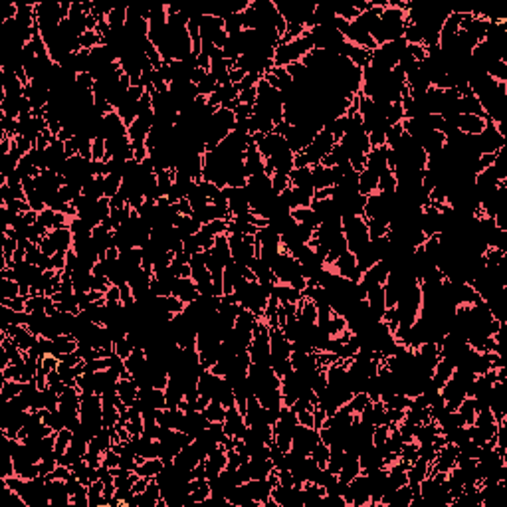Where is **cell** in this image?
I'll use <instances>...</instances> for the list:
<instances>
[{
  "label": "cell",
  "instance_id": "d590c367",
  "mask_svg": "<svg viewBox=\"0 0 507 507\" xmlns=\"http://www.w3.org/2000/svg\"><path fill=\"white\" fill-rule=\"evenodd\" d=\"M40 250H42V254H48V256H54V254L58 252V246H56V242L52 240L50 232H48V236H44V238H42V242H40Z\"/></svg>",
  "mask_w": 507,
  "mask_h": 507
},
{
  "label": "cell",
  "instance_id": "9c48e42d",
  "mask_svg": "<svg viewBox=\"0 0 507 507\" xmlns=\"http://www.w3.org/2000/svg\"><path fill=\"white\" fill-rule=\"evenodd\" d=\"M155 175H157L158 196H168V192H171L173 185H175V181H173V177H171L168 168H158V171H155Z\"/></svg>",
  "mask_w": 507,
  "mask_h": 507
},
{
  "label": "cell",
  "instance_id": "ab89813d",
  "mask_svg": "<svg viewBox=\"0 0 507 507\" xmlns=\"http://www.w3.org/2000/svg\"><path fill=\"white\" fill-rule=\"evenodd\" d=\"M305 166H309V157L303 151L295 153L293 155V168H305Z\"/></svg>",
  "mask_w": 507,
  "mask_h": 507
},
{
  "label": "cell",
  "instance_id": "30bf717a",
  "mask_svg": "<svg viewBox=\"0 0 507 507\" xmlns=\"http://www.w3.org/2000/svg\"><path fill=\"white\" fill-rule=\"evenodd\" d=\"M204 416H206V420L208 422H224V418H226V408L222 406L220 400H210V404L206 406V410L202 412Z\"/></svg>",
  "mask_w": 507,
  "mask_h": 507
},
{
  "label": "cell",
  "instance_id": "2e32d148",
  "mask_svg": "<svg viewBox=\"0 0 507 507\" xmlns=\"http://www.w3.org/2000/svg\"><path fill=\"white\" fill-rule=\"evenodd\" d=\"M220 86L216 83V79H214V75L208 71L206 73V77L196 86V90H198V95H202V97H208V95H212L216 90H218Z\"/></svg>",
  "mask_w": 507,
  "mask_h": 507
},
{
  "label": "cell",
  "instance_id": "6da1fadb",
  "mask_svg": "<svg viewBox=\"0 0 507 507\" xmlns=\"http://www.w3.org/2000/svg\"><path fill=\"white\" fill-rule=\"evenodd\" d=\"M458 131L464 133V135H481L483 129H485V115L479 117V115H460L458 117Z\"/></svg>",
  "mask_w": 507,
  "mask_h": 507
},
{
  "label": "cell",
  "instance_id": "f35d334b",
  "mask_svg": "<svg viewBox=\"0 0 507 507\" xmlns=\"http://www.w3.org/2000/svg\"><path fill=\"white\" fill-rule=\"evenodd\" d=\"M175 206H177V212H179L181 216H192V206H190L189 198H181Z\"/></svg>",
  "mask_w": 507,
  "mask_h": 507
},
{
  "label": "cell",
  "instance_id": "7402d4cb",
  "mask_svg": "<svg viewBox=\"0 0 507 507\" xmlns=\"http://www.w3.org/2000/svg\"><path fill=\"white\" fill-rule=\"evenodd\" d=\"M369 402H371V398H369L367 392H357V394H353V398L349 400V406H351L353 414H359Z\"/></svg>",
  "mask_w": 507,
  "mask_h": 507
},
{
  "label": "cell",
  "instance_id": "52a82bcc",
  "mask_svg": "<svg viewBox=\"0 0 507 507\" xmlns=\"http://www.w3.org/2000/svg\"><path fill=\"white\" fill-rule=\"evenodd\" d=\"M428 470H430V462H426V460H422V458H418L414 464H412L410 468L406 470V475H408V481H416V483H420L426 475H428Z\"/></svg>",
  "mask_w": 507,
  "mask_h": 507
},
{
  "label": "cell",
  "instance_id": "44dd1931",
  "mask_svg": "<svg viewBox=\"0 0 507 507\" xmlns=\"http://www.w3.org/2000/svg\"><path fill=\"white\" fill-rule=\"evenodd\" d=\"M388 434H390V424H380V426H375L373 430V446H384L386 440H388Z\"/></svg>",
  "mask_w": 507,
  "mask_h": 507
},
{
  "label": "cell",
  "instance_id": "f6af8a7d",
  "mask_svg": "<svg viewBox=\"0 0 507 507\" xmlns=\"http://www.w3.org/2000/svg\"><path fill=\"white\" fill-rule=\"evenodd\" d=\"M210 396H206V394H200L198 398H196V402H194V408H196V412H204L206 410V406L210 404Z\"/></svg>",
  "mask_w": 507,
  "mask_h": 507
},
{
  "label": "cell",
  "instance_id": "5b68a950",
  "mask_svg": "<svg viewBox=\"0 0 507 507\" xmlns=\"http://www.w3.org/2000/svg\"><path fill=\"white\" fill-rule=\"evenodd\" d=\"M50 236H52V240L56 242V246H58V252H67V250H71V246H73V234H71V230L65 226V228H60V230H50Z\"/></svg>",
  "mask_w": 507,
  "mask_h": 507
},
{
  "label": "cell",
  "instance_id": "d6a6232c",
  "mask_svg": "<svg viewBox=\"0 0 507 507\" xmlns=\"http://www.w3.org/2000/svg\"><path fill=\"white\" fill-rule=\"evenodd\" d=\"M40 256H42V250H40V246L38 244H34L30 242L28 246H26V262L32 264V266H38V260H40Z\"/></svg>",
  "mask_w": 507,
  "mask_h": 507
},
{
  "label": "cell",
  "instance_id": "7bdbcfd3",
  "mask_svg": "<svg viewBox=\"0 0 507 507\" xmlns=\"http://www.w3.org/2000/svg\"><path fill=\"white\" fill-rule=\"evenodd\" d=\"M65 254L67 252H56L54 256H52L54 270H65Z\"/></svg>",
  "mask_w": 507,
  "mask_h": 507
},
{
  "label": "cell",
  "instance_id": "3957f363",
  "mask_svg": "<svg viewBox=\"0 0 507 507\" xmlns=\"http://www.w3.org/2000/svg\"><path fill=\"white\" fill-rule=\"evenodd\" d=\"M377 190H379V177L375 173H371L369 168L361 171L359 173V194L369 196L371 192H377Z\"/></svg>",
  "mask_w": 507,
  "mask_h": 507
},
{
  "label": "cell",
  "instance_id": "8d00e7d4",
  "mask_svg": "<svg viewBox=\"0 0 507 507\" xmlns=\"http://www.w3.org/2000/svg\"><path fill=\"white\" fill-rule=\"evenodd\" d=\"M297 422L303 424V426H307V428H313V408L297 412Z\"/></svg>",
  "mask_w": 507,
  "mask_h": 507
},
{
  "label": "cell",
  "instance_id": "1f68e13d",
  "mask_svg": "<svg viewBox=\"0 0 507 507\" xmlns=\"http://www.w3.org/2000/svg\"><path fill=\"white\" fill-rule=\"evenodd\" d=\"M234 115H236V121H248L254 115V107L246 103H238V107L234 109Z\"/></svg>",
  "mask_w": 507,
  "mask_h": 507
},
{
  "label": "cell",
  "instance_id": "7a4b0ae2",
  "mask_svg": "<svg viewBox=\"0 0 507 507\" xmlns=\"http://www.w3.org/2000/svg\"><path fill=\"white\" fill-rule=\"evenodd\" d=\"M117 394L121 396V400L125 402L127 406H133V404H135L137 394H139V386H137V382L133 380V377L117 380Z\"/></svg>",
  "mask_w": 507,
  "mask_h": 507
},
{
  "label": "cell",
  "instance_id": "83f0119b",
  "mask_svg": "<svg viewBox=\"0 0 507 507\" xmlns=\"http://www.w3.org/2000/svg\"><path fill=\"white\" fill-rule=\"evenodd\" d=\"M406 50H408V54H410L416 62H424V60L428 58V52H426V46H424V44H408Z\"/></svg>",
  "mask_w": 507,
  "mask_h": 507
},
{
  "label": "cell",
  "instance_id": "ee69618b",
  "mask_svg": "<svg viewBox=\"0 0 507 507\" xmlns=\"http://www.w3.org/2000/svg\"><path fill=\"white\" fill-rule=\"evenodd\" d=\"M149 479H151V477H139V479L133 483V487H131L133 493H143V491L147 489V485H149Z\"/></svg>",
  "mask_w": 507,
  "mask_h": 507
},
{
  "label": "cell",
  "instance_id": "74e56055",
  "mask_svg": "<svg viewBox=\"0 0 507 507\" xmlns=\"http://www.w3.org/2000/svg\"><path fill=\"white\" fill-rule=\"evenodd\" d=\"M278 477H280V483L284 485L285 489H291L293 487V474L284 468V470H278Z\"/></svg>",
  "mask_w": 507,
  "mask_h": 507
},
{
  "label": "cell",
  "instance_id": "4316f807",
  "mask_svg": "<svg viewBox=\"0 0 507 507\" xmlns=\"http://www.w3.org/2000/svg\"><path fill=\"white\" fill-rule=\"evenodd\" d=\"M94 86H95V79L90 71L77 73V77H75V88H79V90H94Z\"/></svg>",
  "mask_w": 507,
  "mask_h": 507
},
{
  "label": "cell",
  "instance_id": "8992f818",
  "mask_svg": "<svg viewBox=\"0 0 507 507\" xmlns=\"http://www.w3.org/2000/svg\"><path fill=\"white\" fill-rule=\"evenodd\" d=\"M162 468H164V464L160 458H151V460H145L143 464H139L135 468V474H139L141 477H155L162 472Z\"/></svg>",
  "mask_w": 507,
  "mask_h": 507
},
{
  "label": "cell",
  "instance_id": "cb8c5ba5",
  "mask_svg": "<svg viewBox=\"0 0 507 507\" xmlns=\"http://www.w3.org/2000/svg\"><path fill=\"white\" fill-rule=\"evenodd\" d=\"M113 347H115V353H117V355H119V357H121L123 361H125L127 357H129V355L133 353V349H135L129 337H121V339H117V341L113 343Z\"/></svg>",
  "mask_w": 507,
  "mask_h": 507
},
{
  "label": "cell",
  "instance_id": "9a60e30c",
  "mask_svg": "<svg viewBox=\"0 0 507 507\" xmlns=\"http://www.w3.org/2000/svg\"><path fill=\"white\" fill-rule=\"evenodd\" d=\"M396 177L392 175V171H384L382 175H379V192H386V194H392L396 192Z\"/></svg>",
  "mask_w": 507,
  "mask_h": 507
},
{
  "label": "cell",
  "instance_id": "60d3db41",
  "mask_svg": "<svg viewBox=\"0 0 507 507\" xmlns=\"http://www.w3.org/2000/svg\"><path fill=\"white\" fill-rule=\"evenodd\" d=\"M105 301H121V287L119 285H111L105 291Z\"/></svg>",
  "mask_w": 507,
  "mask_h": 507
},
{
  "label": "cell",
  "instance_id": "d4e9b609",
  "mask_svg": "<svg viewBox=\"0 0 507 507\" xmlns=\"http://www.w3.org/2000/svg\"><path fill=\"white\" fill-rule=\"evenodd\" d=\"M402 38L406 40V44H422V32L416 24H406Z\"/></svg>",
  "mask_w": 507,
  "mask_h": 507
},
{
  "label": "cell",
  "instance_id": "b9f144b4",
  "mask_svg": "<svg viewBox=\"0 0 507 507\" xmlns=\"http://www.w3.org/2000/svg\"><path fill=\"white\" fill-rule=\"evenodd\" d=\"M244 77H246V71L240 69V67H234V69L230 71V83H232V86H238Z\"/></svg>",
  "mask_w": 507,
  "mask_h": 507
},
{
  "label": "cell",
  "instance_id": "5bb4252c",
  "mask_svg": "<svg viewBox=\"0 0 507 507\" xmlns=\"http://www.w3.org/2000/svg\"><path fill=\"white\" fill-rule=\"evenodd\" d=\"M20 295V285L16 280H6V278H0V297L4 299H14Z\"/></svg>",
  "mask_w": 507,
  "mask_h": 507
},
{
  "label": "cell",
  "instance_id": "277c9868",
  "mask_svg": "<svg viewBox=\"0 0 507 507\" xmlns=\"http://www.w3.org/2000/svg\"><path fill=\"white\" fill-rule=\"evenodd\" d=\"M151 127H153L151 121H145V119L137 117V119L131 123V127L127 129V137L131 139V143H133V141H145L147 135H149V131H151Z\"/></svg>",
  "mask_w": 507,
  "mask_h": 507
},
{
  "label": "cell",
  "instance_id": "484cf974",
  "mask_svg": "<svg viewBox=\"0 0 507 507\" xmlns=\"http://www.w3.org/2000/svg\"><path fill=\"white\" fill-rule=\"evenodd\" d=\"M44 404L48 410H58V406H60V394L54 392L50 386L44 390Z\"/></svg>",
  "mask_w": 507,
  "mask_h": 507
},
{
  "label": "cell",
  "instance_id": "e0dca14e",
  "mask_svg": "<svg viewBox=\"0 0 507 507\" xmlns=\"http://www.w3.org/2000/svg\"><path fill=\"white\" fill-rule=\"evenodd\" d=\"M147 402H149L153 408H158V410L166 408V396H164V390H162V388H151Z\"/></svg>",
  "mask_w": 507,
  "mask_h": 507
},
{
  "label": "cell",
  "instance_id": "836d02e7",
  "mask_svg": "<svg viewBox=\"0 0 507 507\" xmlns=\"http://www.w3.org/2000/svg\"><path fill=\"white\" fill-rule=\"evenodd\" d=\"M238 101L240 103H246V105H256V101H258V90L256 88H250V90H244V92H240L238 94Z\"/></svg>",
  "mask_w": 507,
  "mask_h": 507
},
{
  "label": "cell",
  "instance_id": "ffe728a7",
  "mask_svg": "<svg viewBox=\"0 0 507 507\" xmlns=\"http://www.w3.org/2000/svg\"><path fill=\"white\" fill-rule=\"evenodd\" d=\"M202 230L210 236H220V234H228V222L226 220H212L208 224H202Z\"/></svg>",
  "mask_w": 507,
  "mask_h": 507
},
{
  "label": "cell",
  "instance_id": "ba28073f",
  "mask_svg": "<svg viewBox=\"0 0 507 507\" xmlns=\"http://www.w3.org/2000/svg\"><path fill=\"white\" fill-rule=\"evenodd\" d=\"M24 390V382L20 380H4L2 386H0V396H2V402H8L12 400L16 394H20Z\"/></svg>",
  "mask_w": 507,
  "mask_h": 507
},
{
  "label": "cell",
  "instance_id": "d6986e66",
  "mask_svg": "<svg viewBox=\"0 0 507 507\" xmlns=\"http://www.w3.org/2000/svg\"><path fill=\"white\" fill-rule=\"evenodd\" d=\"M46 299L48 295H30L26 299V313H32V311H46Z\"/></svg>",
  "mask_w": 507,
  "mask_h": 507
},
{
  "label": "cell",
  "instance_id": "e575fe53",
  "mask_svg": "<svg viewBox=\"0 0 507 507\" xmlns=\"http://www.w3.org/2000/svg\"><path fill=\"white\" fill-rule=\"evenodd\" d=\"M119 460H121V456L115 452V450H107V452H103V466H107L109 470L111 468H117L119 466Z\"/></svg>",
  "mask_w": 507,
  "mask_h": 507
},
{
  "label": "cell",
  "instance_id": "f546056e",
  "mask_svg": "<svg viewBox=\"0 0 507 507\" xmlns=\"http://www.w3.org/2000/svg\"><path fill=\"white\" fill-rule=\"evenodd\" d=\"M54 220H56V212H54L52 208H46V210H42V212L38 214V222H40L44 228H48V230H54Z\"/></svg>",
  "mask_w": 507,
  "mask_h": 507
},
{
  "label": "cell",
  "instance_id": "7c38bea8",
  "mask_svg": "<svg viewBox=\"0 0 507 507\" xmlns=\"http://www.w3.org/2000/svg\"><path fill=\"white\" fill-rule=\"evenodd\" d=\"M458 412H460V414L464 416V420H466V426L474 424L475 414H477V408H475V398H472V396H466V398L462 400V404H460Z\"/></svg>",
  "mask_w": 507,
  "mask_h": 507
},
{
  "label": "cell",
  "instance_id": "4dcf8cb0",
  "mask_svg": "<svg viewBox=\"0 0 507 507\" xmlns=\"http://www.w3.org/2000/svg\"><path fill=\"white\" fill-rule=\"evenodd\" d=\"M105 153H107L105 139H94V143H92V160H103Z\"/></svg>",
  "mask_w": 507,
  "mask_h": 507
},
{
  "label": "cell",
  "instance_id": "603a6c76",
  "mask_svg": "<svg viewBox=\"0 0 507 507\" xmlns=\"http://www.w3.org/2000/svg\"><path fill=\"white\" fill-rule=\"evenodd\" d=\"M0 305L10 307V309L16 311V313H24V311H26V297H22V295H18V297H14V299H4V297H0Z\"/></svg>",
  "mask_w": 507,
  "mask_h": 507
},
{
  "label": "cell",
  "instance_id": "8fae6325",
  "mask_svg": "<svg viewBox=\"0 0 507 507\" xmlns=\"http://www.w3.org/2000/svg\"><path fill=\"white\" fill-rule=\"evenodd\" d=\"M313 460L317 462V466L321 468V470H325L327 468V464H329V456H331V448L327 446V444H323V442H319L311 450V454H309Z\"/></svg>",
  "mask_w": 507,
  "mask_h": 507
},
{
  "label": "cell",
  "instance_id": "4fadbf2b",
  "mask_svg": "<svg viewBox=\"0 0 507 507\" xmlns=\"http://www.w3.org/2000/svg\"><path fill=\"white\" fill-rule=\"evenodd\" d=\"M121 185H123V177L121 175H107L105 179H103V190H105V196L107 198H111V196H115L119 189H121Z\"/></svg>",
  "mask_w": 507,
  "mask_h": 507
},
{
  "label": "cell",
  "instance_id": "ac0fdd59",
  "mask_svg": "<svg viewBox=\"0 0 507 507\" xmlns=\"http://www.w3.org/2000/svg\"><path fill=\"white\" fill-rule=\"evenodd\" d=\"M287 189H291V181H289V177L280 175V173H274V175H272V190L280 196V194Z\"/></svg>",
  "mask_w": 507,
  "mask_h": 507
},
{
  "label": "cell",
  "instance_id": "f1b7e54d",
  "mask_svg": "<svg viewBox=\"0 0 507 507\" xmlns=\"http://www.w3.org/2000/svg\"><path fill=\"white\" fill-rule=\"evenodd\" d=\"M198 189H200V192H202L206 198H210V202H212V198H216V196L220 194V189H218L214 183H208V181H200V183H198Z\"/></svg>",
  "mask_w": 507,
  "mask_h": 507
}]
</instances>
